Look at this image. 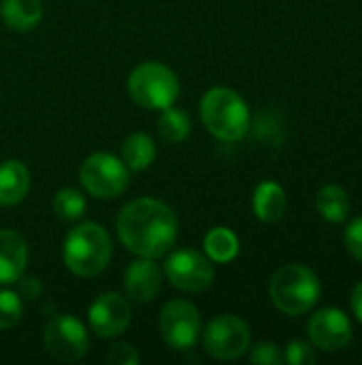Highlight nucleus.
Masks as SVG:
<instances>
[{
    "instance_id": "nucleus-8",
    "label": "nucleus",
    "mask_w": 362,
    "mask_h": 365,
    "mask_svg": "<svg viewBox=\"0 0 362 365\" xmlns=\"http://www.w3.org/2000/svg\"><path fill=\"white\" fill-rule=\"evenodd\" d=\"M164 276L183 293H203L213 284L215 269L207 255L192 248H181L166 257Z\"/></svg>"
},
{
    "instance_id": "nucleus-18",
    "label": "nucleus",
    "mask_w": 362,
    "mask_h": 365,
    "mask_svg": "<svg viewBox=\"0 0 362 365\" xmlns=\"http://www.w3.org/2000/svg\"><path fill=\"white\" fill-rule=\"evenodd\" d=\"M156 158V143L147 133H132L122 143V160L128 171H143Z\"/></svg>"
},
{
    "instance_id": "nucleus-15",
    "label": "nucleus",
    "mask_w": 362,
    "mask_h": 365,
    "mask_svg": "<svg viewBox=\"0 0 362 365\" xmlns=\"http://www.w3.org/2000/svg\"><path fill=\"white\" fill-rule=\"evenodd\" d=\"M30 190V171L23 163L11 158L0 165V205L13 207L26 199Z\"/></svg>"
},
{
    "instance_id": "nucleus-5",
    "label": "nucleus",
    "mask_w": 362,
    "mask_h": 365,
    "mask_svg": "<svg viewBox=\"0 0 362 365\" xmlns=\"http://www.w3.org/2000/svg\"><path fill=\"white\" fill-rule=\"evenodd\" d=\"M128 92L143 109H166L179 96L177 75L160 62H143L128 75Z\"/></svg>"
},
{
    "instance_id": "nucleus-27",
    "label": "nucleus",
    "mask_w": 362,
    "mask_h": 365,
    "mask_svg": "<svg viewBox=\"0 0 362 365\" xmlns=\"http://www.w3.org/2000/svg\"><path fill=\"white\" fill-rule=\"evenodd\" d=\"M346 246L352 252V257H356L362 263V216L348 225V229H346Z\"/></svg>"
},
{
    "instance_id": "nucleus-12",
    "label": "nucleus",
    "mask_w": 362,
    "mask_h": 365,
    "mask_svg": "<svg viewBox=\"0 0 362 365\" xmlns=\"http://www.w3.org/2000/svg\"><path fill=\"white\" fill-rule=\"evenodd\" d=\"M309 340L316 349L324 353L341 351L352 340V323L348 314L337 308H324L316 312L309 321Z\"/></svg>"
},
{
    "instance_id": "nucleus-4",
    "label": "nucleus",
    "mask_w": 362,
    "mask_h": 365,
    "mask_svg": "<svg viewBox=\"0 0 362 365\" xmlns=\"http://www.w3.org/2000/svg\"><path fill=\"white\" fill-rule=\"evenodd\" d=\"M269 293L280 312L288 317H301L316 306L320 297V282L309 267L290 263L275 272Z\"/></svg>"
},
{
    "instance_id": "nucleus-1",
    "label": "nucleus",
    "mask_w": 362,
    "mask_h": 365,
    "mask_svg": "<svg viewBox=\"0 0 362 365\" xmlns=\"http://www.w3.org/2000/svg\"><path fill=\"white\" fill-rule=\"evenodd\" d=\"M117 235L137 257L160 259L177 240V216L160 199H134L117 216Z\"/></svg>"
},
{
    "instance_id": "nucleus-22",
    "label": "nucleus",
    "mask_w": 362,
    "mask_h": 365,
    "mask_svg": "<svg viewBox=\"0 0 362 365\" xmlns=\"http://www.w3.org/2000/svg\"><path fill=\"white\" fill-rule=\"evenodd\" d=\"M53 212L66 222H75L85 212V197L77 188H62L53 197Z\"/></svg>"
},
{
    "instance_id": "nucleus-9",
    "label": "nucleus",
    "mask_w": 362,
    "mask_h": 365,
    "mask_svg": "<svg viewBox=\"0 0 362 365\" xmlns=\"http://www.w3.org/2000/svg\"><path fill=\"white\" fill-rule=\"evenodd\" d=\"M43 344L49 357L62 364H70V361H79L87 353L90 338L85 325L77 317L60 314L47 323L43 334Z\"/></svg>"
},
{
    "instance_id": "nucleus-24",
    "label": "nucleus",
    "mask_w": 362,
    "mask_h": 365,
    "mask_svg": "<svg viewBox=\"0 0 362 365\" xmlns=\"http://www.w3.org/2000/svg\"><path fill=\"white\" fill-rule=\"evenodd\" d=\"M284 361L290 365L316 364V346L309 344V342L294 340V342L288 344V349L284 353Z\"/></svg>"
},
{
    "instance_id": "nucleus-11",
    "label": "nucleus",
    "mask_w": 362,
    "mask_h": 365,
    "mask_svg": "<svg viewBox=\"0 0 362 365\" xmlns=\"http://www.w3.org/2000/svg\"><path fill=\"white\" fill-rule=\"evenodd\" d=\"M132 319V310L126 297H122L119 293H100L87 310V323L90 329L105 340L117 338L122 336Z\"/></svg>"
},
{
    "instance_id": "nucleus-10",
    "label": "nucleus",
    "mask_w": 362,
    "mask_h": 365,
    "mask_svg": "<svg viewBox=\"0 0 362 365\" xmlns=\"http://www.w3.org/2000/svg\"><path fill=\"white\" fill-rule=\"evenodd\" d=\"M160 334L162 340L175 351H188L201 336V314L194 304L186 299L166 302L160 310Z\"/></svg>"
},
{
    "instance_id": "nucleus-21",
    "label": "nucleus",
    "mask_w": 362,
    "mask_h": 365,
    "mask_svg": "<svg viewBox=\"0 0 362 365\" xmlns=\"http://www.w3.org/2000/svg\"><path fill=\"white\" fill-rule=\"evenodd\" d=\"M158 130L160 135L171 141V143H181L190 130H192V122H190V115L183 111V109H175L173 105L162 109L160 113V120H158Z\"/></svg>"
},
{
    "instance_id": "nucleus-3",
    "label": "nucleus",
    "mask_w": 362,
    "mask_h": 365,
    "mask_svg": "<svg viewBox=\"0 0 362 365\" xmlns=\"http://www.w3.org/2000/svg\"><path fill=\"white\" fill-rule=\"evenodd\" d=\"M201 120L220 141H241L250 130L247 103L230 88L218 86L201 98Z\"/></svg>"
},
{
    "instance_id": "nucleus-19",
    "label": "nucleus",
    "mask_w": 362,
    "mask_h": 365,
    "mask_svg": "<svg viewBox=\"0 0 362 365\" xmlns=\"http://www.w3.org/2000/svg\"><path fill=\"white\" fill-rule=\"evenodd\" d=\"M316 210L329 222H344L350 216V197L341 186L329 184L318 190Z\"/></svg>"
},
{
    "instance_id": "nucleus-6",
    "label": "nucleus",
    "mask_w": 362,
    "mask_h": 365,
    "mask_svg": "<svg viewBox=\"0 0 362 365\" xmlns=\"http://www.w3.org/2000/svg\"><path fill=\"white\" fill-rule=\"evenodd\" d=\"M79 180L87 195L96 199H115L126 190L130 171L115 154L96 152L83 160L79 169Z\"/></svg>"
},
{
    "instance_id": "nucleus-7",
    "label": "nucleus",
    "mask_w": 362,
    "mask_h": 365,
    "mask_svg": "<svg viewBox=\"0 0 362 365\" xmlns=\"http://www.w3.org/2000/svg\"><path fill=\"white\" fill-rule=\"evenodd\" d=\"M203 344L211 357L220 361H235L250 351L252 331L243 319L235 314H222L215 317L203 331Z\"/></svg>"
},
{
    "instance_id": "nucleus-2",
    "label": "nucleus",
    "mask_w": 362,
    "mask_h": 365,
    "mask_svg": "<svg viewBox=\"0 0 362 365\" xmlns=\"http://www.w3.org/2000/svg\"><path fill=\"white\" fill-rule=\"evenodd\" d=\"M111 255V235L96 222H81L79 227L70 229L62 248L66 269L79 278H94L105 272Z\"/></svg>"
},
{
    "instance_id": "nucleus-26",
    "label": "nucleus",
    "mask_w": 362,
    "mask_h": 365,
    "mask_svg": "<svg viewBox=\"0 0 362 365\" xmlns=\"http://www.w3.org/2000/svg\"><path fill=\"white\" fill-rule=\"evenodd\" d=\"M105 359H107V364H111V365H134L141 361L139 351H137L132 344H126V342L111 346Z\"/></svg>"
},
{
    "instance_id": "nucleus-13",
    "label": "nucleus",
    "mask_w": 362,
    "mask_h": 365,
    "mask_svg": "<svg viewBox=\"0 0 362 365\" xmlns=\"http://www.w3.org/2000/svg\"><path fill=\"white\" fill-rule=\"evenodd\" d=\"M160 287H162V272L154 259L139 257L128 265L124 276V289L132 302L149 304L160 293Z\"/></svg>"
},
{
    "instance_id": "nucleus-28",
    "label": "nucleus",
    "mask_w": 362,
    "mask_h": 365,
    "mask_svg": "<svg viewBox=\"0 0 362 365\" xmlns=\"http://www.w3.org/2000/svg\"><path fill=\"white\" fill-rule=\"evenodd\" d=\"M17 295L26 302H34L43 295V284L36 278H19L17 280Z\"/></svg>"
},
{
    "instance_id": "nucleus-25",
    "label": "nucleus",
    "mask_w": 362,
    "mask_h": 365,
    "mask_svg": "<svg viewBox=\"0 0 362 365\" xmlns=\"http://www.w3.org/2000/svg\"><path fill=\"white\" fill-rule=\"evenodd\" d=\"M250 361L258 365H280L284 364V355H282V351H280L277 344H273V342H260V344H256L252 349Z\"/></svg>"
},
{
    "instance_id": "nucleus-29",
    "label": "nucleus",
    "mask_w": 362,
    "mask_h": 365,
    "mask_svg": "<svg viewBox=\"0 0 362 365\" xmlns=\"http://www.w3.org/2000/svg\"><path fill=\"white\" fill-rule=\"evenodd\" d=\"M350 306H352L354 317H356V319L362 323V282L356 287V289H354L352 299H350Z\"/></svg>"
},
{
    "instance_id": "nucleus-20",
    "label": "nucleus",
    "mask_w": 362,
    "mask_h": 365,
    "mask_svg": "<svg viewBox=\"0 0 362 365\" xmlns=\"http://www.w3.org/2000/svg\"><path fill=\"white\" fill-rule=\"evenodd\" d=\"M205 255L213 263H230L239 255V237L228 227H213L205 235Z\"/></svg>"
},
{
    "instance_id": "nucleus-14",
    "label": "nucleus",
    "mask_w": 362,
    "mask_h": 365,
    "mask_svg": "<svg viewBox=\"0 0 362 365\" xmlns=\"http://www.w3.org/2000/svg\"><path fill=\"white\" fill-rule=\"evenodd\" d=\"M28 265L26 240L11 229H0V287L15 284Z\"/></svg>"
},
{
    "instance_id": "nucleus-17",
    "label": "nucleus",
    "mask_w": 362,
    "mask_h": 365,
    "mask_svg": "<svg viewBox=\"0 0 362 365\" xmlns=\"http://www.w3.org/2000/svg\"><path fill=\"white\" fill-rule=\"evenodd\" d=\"M0 15L9 28L28 32L41 24L43 4H41V0H2Z\"/></svg>"
},
{
    "instance_id": "nucleus-23",
    "label": "nucleus",
    "mask_w": 362,
    "mask_h": 365,
    "mask_svg": "<svg viewBox=\"0 0 362 365\" xmlns=\"http://www.w3.org/2000/svg\"><path fill=\"white\" fill-rule=\"evenodd\" d=\"M23 314V302L17 295V291L0 289V331L15 327L21 321Z\"/></svg>"
},
{
    "instance_id": "nucleus-16",
    "label": "nucleus",
    "mask_w": 362,
    "mask_h": 365,
    "mask_svg": "<svg viewBox=\"0 0 362 365\" xmlns=\"http://www.w3.org/2000/svg\"><path fill=\"white\" fill-rule=\"evenodd\" d=\"M252 207L258 220L262 222H277L284 218L286 207H288V199L284 188L277 182H260L254 190V199H252Z\"/></svg>"
}]
</instances>
